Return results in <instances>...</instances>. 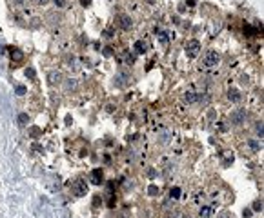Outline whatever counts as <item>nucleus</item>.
<instances>
[{"instance_id": "1", "label": "nucleus", "mask_w": 264, "mask_h": 218, "mask_svg": "<svg viewBox=\"0 0 264 218\" xmlns=\"http://www.w3.org/2000/svg\"><path fill=\"white\" fill-rule=\"evenodd\" d=\"M221 62V55L217 51H208L204 57V67H217Z\"/></svg>"}, {"instance_id": "2", "label": "nucleus", "mask_w": 264, "mask_h": 218, "mask_svg": "<svg viewBox=\"0 0 264 218\" xmlns=\"http://www.w3.org/2000/svg\"><path fill=\"white\" fill-rule=\"evenodd\" d=\"M199 51H201V42L199 40H188L186 42V53L189 57H197Z\"/></svg>"}, {"instance_id": "3", "label": "nucleus", "mask_w": 264, "mask_h": 218, "mask_svg": "<svg viewBox=\"0 0 264 218\" xmlns=\"http://www.w3.org/2000/svg\"><path fill=\"white\" fill-rule=\"evenodd\" d=\"M244 120H246V111L244 109H235L231 113V124L241 125V124H244Z\"/></svg>"}, {"instance_id": "4", "label": "nucleus", "mask_w": 264, "mask_h": 218, "mask_svg": "<svg viewBox=\"0 0 264 218\" xmlns=\"http://www.w3.org/2000/svg\"><path fill=\"white\" fill-rule=\"evenodd\" d=\"M73 193H75V196H86V193H87V185H86V182H75V185H73Z\"/></svg>"}, {"instance_id": "5", "label": "nucleus", "mask_w": 264, "mask_h": 218, "mask_svg": "<svg viewBox=\"0 0 264 218\" xmlns=\"http://www.w3.org/2000/svg\"><path fill=\"white\" fill-rule=\"evenodd\" d=\"M119 24H120V27L124 31H128V29L133 26V22H131V18H129L128 15H119Z\"/></svg>"}, {"instance_id": "6", "label": "nucleus", "mask_w": 264, "mask_h": 218, "mask_svg": "<svg viewBox=\"0 0 264 218\" xmlns=\"http://www.w3.org/2000/svg\"><path fill=\"white\" fill-rule=\"evenodd\" d=\"M9 57L11 60H15V62H20L24 58V53H22L20 49H17V47H9Z\"/></svg>"}, {"instance_id": "7", "label": "nucleus", "mask_w": 264, "mask_h": 218, "mask_svg": "<svg viewBox=\"0 0 264 218\" xmlns=\"http://www.w3.org/2000/svg\"><path fill=\"white\" fill-rule=\"evenodd\" d=\"M128 80H129V77H128L126 73H119V75L115 77V85H119V87H124V85L128 84Z\"/></svg>"}, {"instance_id": "8", "label": "nucleus", "mask_w": 264, "mask_h": 218, "mask_svg": "<svg viewBox=\"0 0 264 218\" xmlns=\"http://www.w3.org/2000/svg\"><path fill=\"white\" fill-rule=\"evenodd\" d=\"M91 182L93 184H102V169H93L91 171Z\"/></svg>"}, {"instance_id": "9", "label": "nucleus", "mask_w": 264, "mask_h": 218, "mask_svg": "<svg viewBox=\"0 0 264 218\" xmlns=\"http://www.w3.org/2000/svg\"><path fill=\"white\" fill-rule=\"evenodd\" d=\"M228 98L231 100V102H239V100H241V93H239V89H235V87L228 89Z\"/></svg>"}, {"instance_id": "10", "label": "nucleus", "mask_w": 264, "mask_h": 218, "mask_svg": "<svg viewBox=\"0 0 264 218\" xmlns=\"http://www.w3.org/2000/svg\"><path fill=\"white\" fill-rule=\"evenodd\" d=\"M244 35H246V37H257V35H259V27L244 26Z\"/></svg>"}, {"instance_id": "11", "label": "nucleus", "mask_w": 264, "mask_h": 218, "mask_svg": "<svg viewBox=\"0 0 264 218\" xmlns=\"http://www.w3.org/2000/svg\"><path fill=\"white\" fill-rule=\"evenodd\" d=\"M184 100H186L188 104H195V102H199V95H197V93H186V95H184Z\"/></svg>"}, {"instance_id": "12", "label": "nucleus", "mask_w": 264, "mask_h": 218, "mask_svg": "<svg viewBox=\"0 0 264 218\" xmlns=\"http://www.w3.org/2000/svg\"><path fill=\"white\" fill-rule=\"evenodd\" d=\"M146 44H144L142 40H139V42H135V53H139V55H142L144 51H146Z\"/></svg>"}, {"instance_id": "13", "label": "nucleus", "mask_w": 264, "mask_h": 218, "mask_svg": "<svg viewBox=\"0 0 264 218\" xmlns=\"http://www.w3.org/2000/svg\"><path fill=\"white\" fill-rule=\"evenodd\" d=\"M60 78H62V75L59 73V71L49 73V82H51V84H59V82H60Z\"/></svg>"}, {"instance_id": "14", "label": "nucleus", "mask_w": 264, "mask_h": 218, "mask_svg": "<svg viewBox=\"0 0 264 218\" xmlns=\"http://www.w3.org/2000/svg\"><path fill=\"white\" fill-rule=\"evenodd\" d=\"M181 195H182V191H181V187H171V191H169V196L173 200L181 198Z\"/></svg>"}, {"instance_id": "15", "label": "nucleus", "mask_w": 264, "mask_h": 218, "mask_svg": "<svg viewBox=\"0 0 264 218\" xmlns=\"http://www.w3.org/2000/svg\"><path fill=\"white\" fill-rule=\"evenodd\" d=\"M211 213H213V209L211 207H201V218H208V216H211Z\"/></svg>"}, {"instance_id": "16", "label": "nucleus", "mask_w": 264, "mask_h": 218, "mask_svg": "<svg viewBox=\"0 0 264 218\" xmlns=\"http://www.w3.org/2000/svg\"><path fill=\"white\" fill-rule=\"evenodd\" d=\"M248 145H250L253 151H259V149H261V142H257V140H253V138L248 140Z\"/></svg>"}, {"instance_id": "17", "label": "nucleus", "mask_w": 264, "mask_h": 218, "mask_svg": "<svg viewBox=\"0 0 264 218\" xmlns=\"http://www.w3.org/2000/svg\"><path fill=\"white\" fill-rule=\"evenodd\" d=\"M157 37H159V40L162 44H168V33L166 31H157Z\"/></svg>"}, {"instance_id": "18", "label": "nucleus", "mask_w": 264, "mask_h": 218, "mask_svg": "<svg viewBox=\"0 0 264 218\" xmlns=\"http://www.w3.org/2000/svg\"><path fill=\"white\" fill-rule=\"evenodd\" d=\"M29 122V117L26 115V113H22V115H18V125H26Z\"/></svg>"}, {"instance_id": "19", "label": "nucleus", "mask_w": 264, "mask_h": 218, "mask_svg": "<svg viewBox=\"0 0 264 218\" xmlns=\"http://www.w3.org/2000/svg\"><path fill=\"white\" fill-rule=\"evenodd\" d=\"M102 35H104V38H113V37H115V31H113L111 27H108V29H104Z\"/></svg>"}, {"instance_id": "20", "label": "nucleus", "mask_w": 264, "mask_h": 218, "mask_svg": "<svg viewBox=\"0 0 264 218\" xmlns=\"http://www.w3.org/2000/svg\"><path fill=\"white\" fill-rule=\"evenodd\" d=\"M251 211H257V213H259V211H262V200H255V202H253V209H251Z\"/></svg>"}, {"instance_id": "21", "label": "nucleus", "mask_w": 264, "mask_h": 218, "mask_svg": "<svg viewBox=\"0 0 264 218\" xmlns=\"http://www.w3.org/2000/svg\"><path fill=\"white\" fill-rule=\"evenodd\" d=\"M26 77H27V78H31V80H35V77H37L35 69H33V67H27V69H26Z\"/></svg>"}, {"instance_id": "22", "label": "nucleus", "mask_w": 264, "mask_h": 218, "mask_svg": "<svg viewBox=\"0 0 264 218\" xmlns=\"http://www.w3.org/2000/svg\"><path fill=\"white\" fill-rule=\"evenodd\" d=\"M26 91H27V89H26L24 85H17V87H15V95H18V97L26 95Z\"/></svg>"}, {"instance_id": "23", "label": "nucleus", "mask_w": 264, "mask_h": 218, "mask_svg": "<svg viewBox=\"0 0 264 218\" xmlns=\"http://www.w3.org/2000/svg\"><path fill=\"white\" fill-rule=\"evenodd\" d=\"M66 87H67V89H75V87H77V80L69 78L67 82H66Z\"/></svg>"}, {"instance_id": "24", "label": "nucleus", "mask_w": 264, "mask_h": 218, "mask_svg": "<svg viewBox=\"0 0 264 218\" xmlns=\"http://www.w3.org/2000/svg\"><path fill=\"white\" fill-rule=\"evenodd\" d=\"M148 193H149L151 196H155V195H159V187H155V185H149V187H148Z\"/></svg>"}, {"instance_id": "25", "label": "nucleus", "mask_w": 264, "mask_h": 218, "mask_svg": "<svg viewBox=\"0 0 264 218\" xmlns=\"http://www.w3.org/2000/svg\"><path fill=\"white\" fill-rule=\"evenodd\" d=\"M257 133H259V137L262 138L264 137V129H262V122H257Z\"/></svg>"}, {"instance_id": "26", "label": "nucleus", "mask_w": 264, "mask_h": 218, "mask_svg": "<svg viewBox=\"0 0 264 218\" xmlns=\"http://www.w3.org/2000/svg\"><path fill=\"white\" fill-rule=\"evenodd\" d=\"M104 55H106V57H111V55H113V49H111V47H106V49H104Z\"/></svg>"}, {"instance_id": "27", "label": "nucleus", "mask_w": 264, "mask_h": 218, "mask_svg": "<svg viewBox=\"0 0 264 218\" xmlns=\"http://www.w3.org/2000/svg\"><path fill=\"white\" fill-rule=\"evenodd\" d=\"M251 213H253L251 209H244V218H250L251 216Z\"/></svg>"}, {"instance_id": "28", "label": "nucleus", "mask_w": 264, "mask_h": 218, "mask_svg": "<svg viewBox=\"0 0 264 218\" xmlns=\"http://www.w3.org/2000/svg\"><path fill=\"white\" fill-rule=\"evenodd\" d=\"M55 4H57L59 7H64V6H66V0H55Z\"/></svg>"}, {"instance_id": "29", "label": "nucleus", "mask_w": 264, "mask_h": 218, "mask_svg": "<svg viewBox=\"0 0 264 218\" xmlns=\"http://www.w3.org/2000/svg\"><path fill=\"white\" fill-rule=\"evenodd\" d=\"M80 4L86 7V6H91V0H80Z\"/></svg>"}, {"instance_id": "30", "label": "nucleus", "mask_w": 264, "mask_h": 218, "mask_svg": "<svg viewBox=\"0 0 264 218\" xmlns=\"http://www.w3.org/2000/svg\"><path fill=\"white\" fill-rule=\"evenodd\" d=\"M219 218H229V215H228V213L224 211V213H221V215H219Z\"/></svg>"}, {"instance_id": "31", "label": "nucleus", "mask_w": 264, "mask_h": 218, "mask_svg": "<svg viewBox=\"0 0 264 218\" xmlns=\"http://www.w3.org/2000/svg\"><path fill=\"white\" fill-rule=\"evenodd\" d=\"M13 2H15V4H18V6H24V4H26V0H13Z\"/></svg>"}, {"instance_id": "32", "label": "nucleus", "mask_w": 264, "mask_h": 218, "mask_svg": "<svg viewBox=\"0 0 264 218\" xmlns=\"http://www.w3.org/2000/svg\"><path fill=\"white\" fill-rule=\"evenodd\" d=\"M148 175H149V176L153 178V176H155V169H149V171H148Z\"/></svg>"}, {"instance_id": "33", "label": "nucleus", "mask_w": 264, "mask_h": 218, "mask_svg": "<svg viewBox=\"0 0 264 218\" xmlns=\"http://www.w3.org/2000/svg\"><path fill=\"white\" fill-rule=\"evenodd\" d=\"M188 4H189V6H195V4H197V0H188Z\"/></svg>"}, {"instance_id": "34", "label": "nucleus", "mask_w": 264, "mask_h": 218, "mask_svg": "<svg viewBox=\"0 0 264 218\" xmlns=\"http://www.w3.org/2000/svg\"><path fill=\"white\" fill-rule=\"evenodd\" d=\"M37 2H39V4H46V2H47V0H37Z\"/></svg>"}]
</instances>
